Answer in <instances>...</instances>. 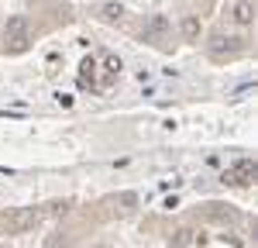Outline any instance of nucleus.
Returning a JSON list of instances; mask_svg holds the SVG:
<instances>
[{"mask_svg":"<svg viewBox=\"0 0 258 248\" xmlns=\"http://www.w3.org/2000/svg\"><path fill=\"white\" fill-rule=\"evenodd\" d=\"M210 52H214V55H224V52H241V38H224V35H217V38H214V45H210Z\"/></svg>","mask_w":258,"mask_h":248,"instance_id":"423d86ee","label":"nucleus"},{"mask_svg":"<svg viewBox=\"0 0 258 248\" xmlns=\"http://www.w3.org/2000/svg\"><path fill=\"white\" fill-rule=\"evenodd\" d=\"M172 31V24H169V18L165 14H152V18L145 21V38L155 41V45H162V38Z\"/></svg>","mask_w":258,"mask_h":248,"instance_id":"7ed1b4c3","label":"nucleus"},{"mask_svg":"<svg viewBox=\"0 0 258 248\" xmlns=\"http://www.w3.org/2000/svg\"><path fill=\"white\" fill-rule=\"evenodd\" d=\"M179 31H182V38H186V41H197L200 31H203V28H200V18H197V14H186L182 24H179Z\"/></svg>","mask_w":258,"mask_h":248,"instance_id":"39448f33","label":"nucleus"},{"mask_svg":"<svg viewBox=\"0 0 258 248\" xmlns=\"http://www.w3.org/2000/svg\"><path fill=\"white\" fill-rule=\"evenodd\" d=\"M214 221H238V210H231V207H220V204H210V210H207Z\"/></svg>","mask_w":258,"mask_h":248,"instance_id":"1a4fd4ad","label":"nucleus"},{"mask_svg":"<svg viewBox=\"0 0 258 248\" xmlns=\"http://www.w3.org/2000/svg\"><path fill=\"white\" fill-rule=\"evenodd\" d=\"M7 41H11V52H24V48H28L31 35H28V18H24V14L7 18Z\"/></svg>","mask_w":258,"mask_h":248,"instance_id":"f03ea898","label":"nucleus"},{"mask_svg":"<svg viewBox=\"0 0 258 248\" xmlns=\"http://www.w3.org/2000/svg\"><path fill=\"white\" fill-rule=\"evenodd\" d=\"M193 238H197V234H193L189 227H179V231L169 234V245L172 248H186V245H193Z\"/></svg>","mask_w":258,"mask_h":248,"instance_id":"6e6552de","label":"nucleus"},{"mask_svg":"<svg viewBox=\"0 0 258 248\" xmlns=\"http://www.w3.org/2000/svg\"><path fill=\"white\" fill-rule=\"evenodd\" d=\"M100 14H103V21H120L124 18V7H120V4H107Z\"/></svg>","mask_w":258,"mask_h":248,"instance_id":"9d476101","label":"nucleus"},{"mask_svg":"<svg viewBox=\"0 0 258 248\" xmlns=\"http://www.w3.org/2000/svg\"><path fill=\"white\" fill-rule=\"evenodd\" d=\"M234 21H238V24H251V21H255V7H251L248 0H238V4H234Z\"/></svg>","mask_w":258,"mask_h":248,"instance_id":"0eeeda50","label":"nucleus"},{"mask_svg":"<svg viewBox=\"0 0 258 248\" xmlns=\"http://www.w3.org/2000/svg\"><path fill=\"white\" fill-rule=\"evenodd\" d=\"M38 221V210L35 207H24V210H14L11 217H7V231L11 234H21V231H28V227Z\"/></svg>","mask_w":258,"mask_h":248,"instance_id":"20e7f679","label":"nucleus"},{"mask_svg":"<svg viewBox=\"0 0 258 248\" xmlns=\"http://www.w3.org/2000/svg\"><path fill=\"white\" fill-rule=\"evenodd\" d=\"M80 69H83V73H80L83 83H90V86H93V69H97V62H93V59H86V62L80 66Z\"/></svg>","mask_w":258,"mask_h":248,"instance_id":"9b49d317","label":"nucleus"},{"mask_svg":"<svg viewBox=\"0 0 258 248\" xmlns=\"http://www.w3.org/2000/svg\"><path fill=\"white\" fill-rule=\"evenodd\" d=\"M251 179H255V159H238L220 176V183H231V186H248Z\"/></svg>","mask_w":258,"mask_h":248,"instance_id":"f257e3e1","label":"nucleus"},{"mask_svg":"<svg viewBox=\"0 0 258 248\" xmlns=\"http://www.w3.org/2000/svg\"><path fill=\"white\" fill-rule=\"evenodd\" d=\"M103 62H107V76H117V73H120V59H114V55H103Z\"/></svg>","mask_w":258,"mask_h":248,"instance_id":"f8f14e48","label":"nucleus"}]
</instances>
